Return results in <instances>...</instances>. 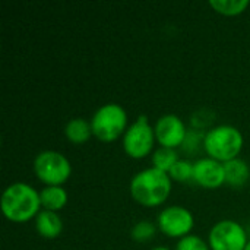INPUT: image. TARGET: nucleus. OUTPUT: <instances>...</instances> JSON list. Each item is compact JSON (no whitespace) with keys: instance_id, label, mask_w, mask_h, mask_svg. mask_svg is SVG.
<instances>
[{"instance_id":"1","label":"nucleus","mask_w":250,"mask_h":250,"mask_svg":"<svg viewBox=\"0 0 250 250\" xmlns=\"http://www.w3.org/2000/svg\"><path fill=\"white\" fill-rule=\"evenodd\" d=\"M171 190V177L155 168H146L136 173L130 182V193L136 202L145 207H157L163 204Z\"/></svg>"},{"instance_id":"2","label":"nucleus","mask_w":250,"mask_h":250,"mask_svg":"<svg viewBox=\"0 0 250 250\" xmlns=\"http://www.w3.org/2000/svg\"><path fill=\"white\" fill-rule=\"evenodd\" d=\"M41 199L37 190L26 183L10 185L1 196V211L13 223H23L40 212Z\"/></svg>"},{"instance_id":"3","label":"nucleus","mask_w":250,"mask_h":250,"mask_svg":"<svg viewBox=\"0 0 250 250\" xmlns=\"http://www.w3.org/2000/svg\"><path fill=\"white\" fill-rule=\"evenodd\" d=\"M205 149L217 161H230L237 158L243 146L240 130L230 125H221L211 129L205 136Z\"/></svg>"},{"instance_id":"4","label":"nucleus","mask_w":250,"mask_h":250,"mask_svg":"<svg viewBox=\"0 0 250 250\" xmlns=\"http://www.w3.org/2000/svg\"><path fill=\"white\" fill-rule=\"evenodd\" d=\"M127 123V114L125 108L119 104L110 103L103 107H100L92 120H91V127L92 133L104 142H111L117 139L119 135L126 129Z\"/></svg>"},{"instance_id":"5","label":"nucleus","mask_w":250,"mask_h":250,"mask_svg":"<svg viewBox=\"0 0 250 250\" xmlns=\"http://www.w3.org/2000/svg\"><path fill=\"white\" fill-rule=\"evenodd\" d=\"M34 170L40 180L48 186H59L70 176L69 160L57 151H42L34 160Z\"/></svg>"},{"instance_id":"6","label":"nucleus","mask_w":250,"mask_h":250,"mask_svg":"<svg viewBox=\"0 0 250 250\" xmlns=\"http://www.w3.org/2000/svg\"><path fill=\"white\" fill-rule=\"evenodd\" d=\"M155 130L149 126L146 116H139L138 120L129 126L123 138V148L127 155L142 158L148 155L154 146Z\"/></svg>"},{"instance_id":"7","label":"nucleus","mask_w":250,"mask_h":250,"mask_svg":"<svg viewBox=\"0 0 250 250\" xmlns=\"http://www.w3.org/2000/svg\"><path fill=\"white\" fill-rule=\"evenodd\" d=\"M246 245V231L236 221L223 220L211 229L209 246L212 250H245Z\"/></svg>"},{"instance_id":"8","label":"nucleus","mask_w":250,"mask_h":250,"mask_svg":"<svg viewBox=\"0 0 250 250\" xmlns=\"http://www.w3.org/2000/svg\"><path fill=\"white\" fill-rule=\"evenodd\" d=\"M158 226L170 237H185L193 227V217L183 207H168L160 212Z\"/></svg>"},{"instance_id":"9","label":"nucleus","mask_w":250,"mask_h":250,"mask_svg":"<svg viewBox=\"0 0 250 250\" xmlns=\"http://www.w3.org/2000/svg\"><path fill=\"white\" fill-rule=\"evenodd\" d=\"M154 130L158 142L166 148L179 146L186 138V126L176 114H164L160 117Z\"/></svg>"},{"instance_id":"10","label":"nucleus","mask_w":250,"mask_h":250,"mask_svg":"<svg viewBox=\"0 0 250 250\" xmlns=\"http://www.w3.org/2000/svg\"><path fill=\"white\" fill-rule=\"evenodd\" d=\"M193 180L208 189H217L226 182L224 164L214 158H201L193 164Z\"/></svg>"},{"instance_id":"11","label":"nucleus","mask_w":250,"mask_h":250,"mask_svg":"<svg viewBox=\"0 0 250 250\" xmlns=\"http://www.w3.org/2000/svg\"><path fill=\"white\" fill-rule=\"evenodd\" d=\"M35 227L37 231L45 237V239H54L62 233L63 224L60 217L54 212V211H48V209H42L37 214L35 218Z\"/></svg>"},{"instance_id":"12","label":"nucleus","mask_w":250,"mask_h":250,"mask_svg":"<svg viewBox=\"0 0 250 250\" xmlns=\"http://www.w3.org/2000/svg\"><path fill=\"white\" fill-rule=\"evenodd\" d=\"M224 173H226V182L231 185L233 188H240L246 183L249 179V167L248 164L240 160L234 158L224 163Z\"/></svg>"},{"instance_id":"13","label":"nucleus","mask_w":250,"mask_h":250,"mask_svg":"<svg viewBox=\"0 0 250 250\" xmlns=\"http://www.w3.org/2000/svg\"><path fill=\"white\" fill-rule=\"evenodd\" d=\"M41 207L48 211H57L67 202V192L60 186H47L40 193Z\"/></svg>"},{"instance_id":"14","label":"nucleus","mask_w":250,"mask_h":250,"mask_svg":"<svg viewBox=\"0 0 250 250\" xmlns=\"http://www.w3.org/2000/svg\"><path fill=\"white\" fill-rule=\"evenodd\" d=\"M66 138L73 144H83L89 139L92 133L91 123L83 119H72L64 127Z\"/></svg>"},{"instance_id":"15","label":"nucleus","mask_w":250,"mask_h":250,"mask_svg":"<svg viewBox=\"0 0 250 250\" xmlns=\"http://www.w3.org/2000/svg\"><path fill=\"white\" fill-rule=\"evenodd\" d=\"M179 161L177 158V154L173 148H166V146H161L160 149H157L152 155V164L155 168L164 171V173H168L171 170V167Z\"/></svg>"},{"instance_id":"16","label":"nucleus","mask_w":250,"mask_h":250,"mask_svg":"<svg viewBox=\"0 0 250 250\" xmlns=\"http://www.w3.org/2000/svg\"><path fill=\"white\" fill-rule=\"evenodd\" d=\"M209 4L223 15H239L249 6V0H211Z\"/></svg>"},{"instance_id":"17","label":"nucleus","mask_w":250,"mask_h":250,"mask_svg":"<svg viewBox=\"0 0 250 250\" xmlns=\"http://www.w3.org/2000/svg\"><path fill=\"white\" fill-rule=\"evenodd\" d=\"M168 176L177 182H185V180L193 179V164L190 161L179 160L168 171Z\"/></svg>"},{"instance_id":"18","label":"nucleus","mask_w":250,"mask_h":250,"mask_svg":"<svg viewBox=\"0 0 250 250\" xmlns=\"http://www.w3.org/2000/svg\"><path fill=\"white\" fill-rule=\"evenodd\" d=\"M154 234H155V227L149 221H141L135 224V227L132 229V237L138 242L149 240L151 237H154Z\"/></svg>"},{"instance_id":"19","label":"nucleus","mask_w":250,"mask_h":250,"mask_svg":"<svg viewBox=\"0 0 250 250\" xmlns=\"http://www.w3.org/2000/svg\"><path fill=\"white\" fill-rule=\"evenodd\" d=\"M176 250H209V246L198 236H185L177 243Z\"/></svg>"},{"instance_id":"20","label":"nucleus","mask_w":250,"mask_h":250,"mask_svg":"<svg viewBox=\"0 0 250 250\" xmlns=\"http://www.w3.org/2000/svg\"><path fill=\"white\" fill-rule=\"evenodd\" d=\"M152 250H170V249H167V248H155V249H152Z\"/></svg>"},{"instance_id":"21","label":"nucleus","mask_w":250,"mask_h":250,"mask_svg":"<svg viewBox=\"0 0 250 250\" xmlns=\"http://www.w3.org/2000/svg\"><path fill=\"white\" fill-rule=\"evenodd\" d=\"M245 250H250V242H248V245H246V248H245Z\"/></svg>"}]
</instances>
